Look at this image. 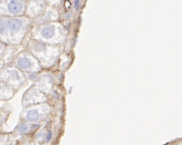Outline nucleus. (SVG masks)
<instances>
[{
	"label": "nucleus",
	"instance_id": "obj_11",
	"mask_svg": "<svg viewBox=\"0 0 182 145\" xmlns=\"http://www.w3.org/2000/svg\"><path fill=\"white\" fill-rule=\"evenodd\" d=\"M42 36L46 39L53 38L55 35V27L53 25H47L44 26L41 31Z\"/></svg>",
	"mask_w": 182,
	"mask_h": 145
},
{
	"label": "nucleus",
	"instance_id": "obj_1",
	"mask_svg": "<svg viewBox=\"0 0 182 145\" xmlns=\"http://www.w3.org/2000/svg\"><path fill=\"white\" fill-rule=\"evenodd\" d=\"M25 75L12 63L4 65L0 69V81L12 87L16 91L23 84Z\"/></svg>",
	"mask_w": 182,
	"mask_h": 145
},
{
	"label": "nucleus",
	"instance_id": "obj_3",
	"mask_svg": "<svg viewBox=\"0 0 182 145\" xmlns=\"http://www.w3.org/2000/svg\"><path fill=\"white\" fill-rule=\"evenodd\" d=\"M22 17H8L11 45H18L22 43L23 39L22 34L24 28V21Z\"/></svg>",
	"mask_w": 182,
	"mask_h": 145
},
{
	"label": "nucleus",
	"instance_id": "obj_13",
	"mask_svg": "<svg viewBox=\"0 0 182 145\" xmlns=\"http://www.w3.org/2000/svg\"><path fill=\"white\" fill-rule=\"evenodd\" d=\"M52 138V132L50 130H49L47 133L46 137V142H49L50 140Z\"/></svg>",
	"mask_w": 182,
	"mask_h": 145
},
{
	"label": "nucleus",
	"instance_id": "obj_6",
	"mask_svg": "<svg viewBox=\"0 0 182 145\" xmlns=\"http://www.w3.org/2000/svg\"><path fill=\"white\" fill-rule=\"evenodd\" d=\"M20 45H6L2 55L1 59L4 64L12 63L15 57L18 54Z\"/></svg>",
	"mask_w": 182,
	"mask_h": 145
},
{
	"label": "nucleus",
	"instance_id": "obj_10",
	"mask_svg": "<svg viewBox=\"0 0 182 145\" xmlns=\"http://www.w3.org/2000/svg\"><path fill=\"white\" fill-rule=\"evenodd\" d=\"M11 112V110L6 108L5 106H0V128L9 119Z\"/></svg>",
	"mask_w": 182,
	"mask_h": 145
},
{
	"label": "nucleus",
	"instance_id": "obj_9",
	"mask_svg": "<svg viewBox=\"0 0 182 145\" xmlns=\"http://www.w3.org/2000/svg\"><path fill=\"white\" fill-rule=\"evenodd\" d=\"M17 140L12 135V132H5L0 130V145H15Z\"/></svg>",
	"mask_w": 182,
	"mask_h": 145
},
{
	"label": "nucleus",
	"instance_id": "obj_12",
	"mask_svg": "<svg viewBox=\"0 0 182 145\" xmlns=\"http://www.w3.org/2000/svg\"><path fill=\"white\" fill-rule=\"evenodd\" d=\"M6 47V45L4 43H3L2 42L0 41V58H1L2 55L5 49V47Z\"/></svg>",
	"mask_w": 182,
	"mask_h": 145
},
{
	"label": "nucleus",
	"instance_id": "obj_14",
	"mask_svg": "<svg viewBox=\"0 0 182 145\" xmlns=\"http://www.w3.org/2000/svg\"><path fill=\"white\" fill-rule=\"evenodd\" d=\"M30 143H24V142H21L20 141V140H17V141L15 144V145H29Z\"/></svg>",
	"mask_w": 182,
	"mask_h": 145
},
{
	"label": "nucleus",
	"instance_id": "obj_16",
	"mask_svg": "<svg viewBox=\"0 0 182 145\" xmlns=\"http://www.w3.org/2000/svg\"><path fill=\"white\" fill-rule=\"evenodd\" d=\"M79 3H80V1H75V3H74V7H75V8H77V6H78Z\"/></svg>",
	"mask_w": 182,
	"mask_h": 145
},
{
	"label": "nucleus",
	"instance_id": "obj_5",
	"mask_svg": "<svg viewBox=\"0 0 182 145\" xmlns=\"http://www.w3.org/2000/svg\"><path fill=\"white\" fill-rule=\"evenodd\" d=\"M43 118V114L40 113L37 108H32L26 110L25 113H22L20 114L21 120L34 124L38 123Z\"/></svg>",
	"mask_w": 182,
	"mask_h": 145
},
{
	"label": "nucleus",
	"instance_id": "obj_4",
	"mask_svg": "<svg viewBox=\"0 0 182 145\" xmlns=\"http://www.w3.org/2000/svg\"><path fill=\"white\" fill-rule=\"evenodd\" d=\"M0 41L6 45H11L8 17L1 15H0Z\"/></svg>",
	"mask_w": 182,
	"mask_h": 145
},
{
	"label": "nucleus",
	"instance_id": "obj_15",
	"mask_svg": "<svg viewBox=\"0 0 182 145\" xmlns=\"http://www.w3.org/2000/svg\"><path fill=\"white\" fill-rule=\"evenodd\" d=\"M4 63H3V61L0 59V69H1L2 68H3V66H4Z\"/></svg>",
	"mask_w": 182,
	"mask_h": 145
},
{
	"label": "nucleus",
	"instance_id": "obj_2",
	"mask_svg": "<svg viewBox=\"0 0 182 145\" xmlns=\"http://www.w3.org/2000/svg\"><path fill=\"white\" fill-rule=\"evenodd\" d=\"M25 3L19 0H1L0 15L7 17H22L25 9Z\"/></svg>",
	"mask_w": 182,
	"mask_h": 145
},
{
	"label": "nucleus",
	"instance_id": "obj_7",
	"mask_svg": "<svg viewBox=\"0 0 182 145\" xmlns=\"http://www.w3.org/2000/svg\"><path fill=\"white\" fill-rule=\"evenodd\" d=\"M16 91L5 83L0 81V102H6L11 99Z\"/></svg>",
	"mask_w": 182,
	"mask_h": 145
},
{
	"label": "nucleus",
	"instance_id": "obj_8",
	"mask_svg": "<svg viewBox=\"0 0 182 145\" xmlns=\"http://www.w3.org/2000/svg\"><path fill=\"white\" fill-rule=\"evenodd\" d=\"M31 130H33L32 126L29 125L27 122L21 120L20 122L17 124L13 132H11L13 137L16 140H19V137L27 134Z\"/></svg>",
	"mask_w": 182,
	"mask_h": 145
}]
</instances>
